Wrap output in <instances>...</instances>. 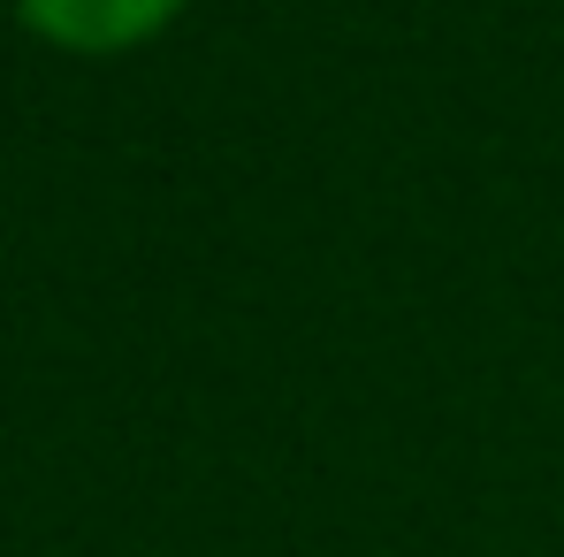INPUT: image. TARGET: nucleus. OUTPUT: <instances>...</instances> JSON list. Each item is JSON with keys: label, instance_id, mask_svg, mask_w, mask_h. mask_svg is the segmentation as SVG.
Segmentation results:
<instances>
[{"label": "nucleus", "instance_id": "nucleus-1", "mask_svg": "<svg viewBox=\"0 0 564 557\" xmlns=\"http://www.w3.org/2000/svg\"><path fill=\"white\" fill-rule=\"evenodd\" d=\"M23 23L69 54H122L145 46L153 31H169L184 15V0H15Z\"/></svg>", "mask_w": 564, "mask_h": 557}]
</instances>
